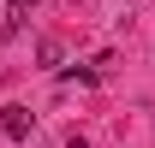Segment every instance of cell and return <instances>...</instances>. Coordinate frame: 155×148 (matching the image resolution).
I'll return each mask as SVG.
<instances>
[{"mask_svg": "<svg viewBox=\"0 0 155 148\" xmlns=\"http://www.w3.org/2000/svg\"><path fill=\"white\" fill-rule=\"evenodd\" d=\"M0 130H6L12 142H24V136L36 130V119H30V107H18V101H12V107H0Z\"/></svg>", "mask_w": 155, "mask_h": 148, "instance_id": "obj_1", "label": "cell"}, {"mask_svg": "<svg viewBox=\"0 0 155 148\" xmlns=\"http://www.w3.org/2000/svg\"><path fill=\"white\" fill-rule=\"evenodd\" d=\"M36 59H42V65H60V42L42 36V42H36Z\"/></svg>", "mask_w": 155, "mask_h": 148, "instance_id": "obj_2", "label": "cell"}, {"mask_svg": "<svg viewBox=\"0 0 155 148\" xmlns=\"http://www.w3.org/2000/svg\"><path fill=\"white\" fill-rule=\"evenodd\" d=\"M96 77H101L96 65H72V71H66V83H96Z\"/></svg>", "mask_w": 155, "mask_h": 148, "instance_id": "obj_3", "label": "cell"}, {"mask_svg": "<svg viewBox=\"0 0 155 148\" xmlns=\"http://www.w3.org/2000/svg\"><path fill=\"white\" fill-rule=\"evenodd\" d=\"M12 6H18V12H24V6H36V0H12Z\"/></svg>", "mask_w": 155, "mask_h": 148, "instance_id": "obj_4", "label": "cell"}]
</instances>
